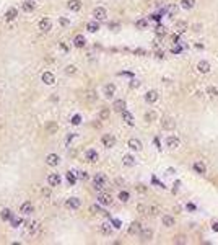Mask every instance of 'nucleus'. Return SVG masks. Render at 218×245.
Instances as JSON below:
<instances>
[{
    "label": "nucleus",
    "instance_id": "21",
    "mask_svg": "<svg viewBox=\"0 0 218 245\" xmlns=\"http://www.w3.org/2000/svg\"><path fill=\"white\" fill-rule=\"evenodd\" d=\"M129 147H130V149L132 150H142V142H140V140L139 139H134V137H132V139H129Z\"/></svg>",
    "mask_w": 218,
    "mask_h": 245
},
{
    "label": "nucleus",
    "instance_id": "47",
    "mask_svg": "<svg viewBox=\"0 0 218 245\" xmlns=\"http://www.w3.org/2000/svg\"><path fill=\"white\" fill-rule=\"evenodd\" d=\"M185 240H184V237L182 235H176L174 237V243H184Z\"/></svg>",
    "mask_w": 218,
    "mask_h": 245
},
{
    "label": "nucleus",
    "instance_id": "1",
    "mask_svg": "<svg viewBox=\"0 0 218 245\" xmlns=\"http://www.w3.org/2000/svg\"><path fill=\"white\" fill-rule=\"evenodd\" d=\"M106 183H107V178H106V175H103V173H96L95 178H93L95 190H98V191H103V188L106 186Z\"/></svg>",
    "mask_w": 218,
    "mask_h": 245
},
{
    "label": "nucleus",
    "instance_id": "32",
    "mask_svg": "<svg viewBox=\"0 0 218 245\" xmlns=\"http://www.w3.org/2000/svg\"><path fill=\"white\" fill-rule=\"evenodd\" d=\"M181 7L185 10H191L195 7V0H181Z\"/></svg>",
    "mask_w": 218,
    "mask_h": 245
},
{
    "label": "nucleus",
    "instance_id": "39",
    "mask_svg": "<svg viewBox=\"0 0 218 245\" xmlns=\"http://www.w3.org/2000/svg\"><path fill=\"white\" fill-rule=\"evenodd\" d=\"M67 182L70 185H75L76 183V175L72 173V172H68V173H67Z\"/></svg>",
    "mask_w": 218,
    "mask_h": 245
},
{
    "label": "nucleus",
    "instance_id": "4",
    "mask_svg": "<svg viewBox=\"0 0 218 245\" xmlns=\"http://www.w3.org/2000/svg\"><path fill=\"white\" fill-rule=\"evenodd\" d=\"M98 203L103 204V206H109V204H112V196L107 195V193H101L98 195Z\"/></svg>",
    "mask_w": 218,
    "mask_h": 245
},
{
    "label": "nucleus",
    "instance_id": "22",
    "mask_svg": "<svg viewBox=\"0 0 218 245\" xmlns=\"http://www.w3.org/2000/svg\"><path fill=\"white\" fill-rule=\"evenodd\" d=\"M17 17H18V10L17 8H8V10H7V13H5V20H7V21H13Z\"/></svg>",
    "mask_w": 218,
    "mask_h": 245
},
{
    "label": "nucleus",
    "instance_id": "48",
    "mask_svg": "<svg viewBox=\"0 0 218 245\" xmlns=\"http://www.w3.org/2000/svg\"><path fill=\"white\" fill-rule=\"evenodd\" d=\"M156 33H158L160 36H163V34H166V30H164L163 26H158V28H156Z\"/></svg>",
    "mask_w": 218,
    "mask_h": 245
},
{
    "label": "nucleus",
    "instance_id": "46",
    "mask_svg": "<svg viewBox=\"0 0 218 245\" xmlns=\"http://www.w3.org/2000/svg\"><path fill=\"white\" fill-rule=\"evenodd\" d=\"M80 121H82V118H80V114H75L73 118H72V124H75V126H76V124H80Z\"/></svg>",
    "mask_w": 218,
    "mask_h": 245
},
{
    "label": "nucleus",
    "instance_id": "28",
    "mask_svg": "<svg viewBox=\"0 0 218 245\" xmlns=\"http://www.w3.org/2000/svg\"><path fill=\"white\" fill-rule=\"evenodd\" d=\"M86 30L90 31V33H95V31H98V30H99V23H98V20L88 21V23H86Z\"/></svg>",
    "mask_w": 218,
    "mask_h": 245
},
{
    "label": "nucleus",
    "instance_id": "34",
    "mask_svg": "<svg viewBox=\"0 0 218 245\" xmlns=\"http://www.w3.org/2000/svg\"><path fill=\"white\" fill-rule=\"evenodd\" d=\"M90 211H91V212H95V214H104V216H107V212L104 211V209H101L98 204H93V206L90 208Z\"/></svg>",
    "mask_w": 218,
    "mask_h": 245
},
{
    "label": "nucleus",
    "instance_id": "36",
    "mask_svg": "<svg viewBox=\"0 0 218 245\" xmlns=\"http://www.w3.org/2000/svg\"><path fill=\"white\" fill-rule=\"evenodd\" d=\"M135 26L139 28V30H145V28H148V21L147 20H139V21L135 23Z\"/></svg>",
    "mask_w": 218,
    "mask_h": 245
},
{
    "label": "nucleus",
    "instance_id": "52",
    "mask_svg": "<svg viewBox=\"0 0 218 245\" xmlns=\"http://www.w3.org/2000/svg\"><path fill=\"white\" fill-rule=\"evenodd\" d=\"M130 85H132V87H139V85H140V83H139V82H137V80H134V82H132V83H130Z\"/></svg>",
    "mask_w": 218,
    "mask_h": 245
},
{
    "label": "nucleus",
    "instance_id": "29",
    "mask_svg": "<svg viewBox=\"0 0 218 245\" xmlns=\"http://www.w3.org/2000/svg\"><path fill=\"white\" fill-rule=\"evenodd\" d=\"M36 8V3L31 2V0H26V2H23V10L26 11V13H30V11H34Z\"/></svg>",
    "mask_w": 218,
    "mask_h": 245
},
{
    "label": "nucleus",
    "instance_id": "15",
    "mask_svg": "<svg viewBox=\"0 0 218 245\" xmlns=\"http://www.w3.org/2000/svg\"><path fill=\"white\" fill-rule=\"evenodd\" d=\"M41 80L46 83V85H52V83L55 82V77H54L52 72H44V74L41 75Z\"/></svg>",
    "mask_w": 218,
    "mask_h": 245
},
{
    "label": "nucleus",
    "instance_id": "27",
    "mask_svg": "<svg viewBox=\"0 0 218 245\" xmlns=\"http://www.w3.org/2000/svg\"><path fill=\"white\" fill-rule=\"evenodd\" d=\"M0 218H2V221H11L13 212H11V209H8V208H3L2 212H0Z\"/></svg>",
    "mask_w": 218,
    "mask_h": 245
},
{
    "label": "nucleus",
    "instance_id": "7",
    "mask_svg": "<svg viewBox=\"0 0 218 245\" xmlns=\"http://www.w3.org/2000/svg\"><path fill=\"white\" fill-rule=\"evenodd\" d=\"M142 224L140 222H137V221H134V222L129 226V234L130 235H140V232H142Z\"/></svg>",
    "mask_w": 218,
    "mask_h": 245
},
{
    "label": "nucleus",
    "instance_id": "44",
    "mask_svg": "<svg viewBox=\"0 0 218 245\" xmlns=\"http://www.w3.org/2000/svg\"><path fill=\"white\" fill-rule=\"evenodd\" d=\"M36 227H38V222H28V224H26L28 232H34V230H36Z\"/></svg>",
    "mask_w": 218,
    "mask_h": 245
},
{
    "label": "nucleus",
    "instance_id": "10",
    "mask_svg": "<svg viewBox=\"0 0 218 245\" xmlns=\"http://www.w3.org/2000/svg\"><path fill=\"white\" fill-rule=\"evenodd\" d=\"M60 182H62V178H60L59 173H51L47 176V183H49L51 186H59Z\"/></svg>",
    "mask_w": 218,
    "mask_h": 245
},
{
    "label": "nucleus",
    "instance_id": "18",
    "mask_svg": "<svg viewBox=\"0 0 218 245\" xmlns=\"http://www.w3.org/2000/svg\"><path fill=\"white\" fill-rule=\"evenodd\" d=\"M85 157H86V160H88V162L95 163L96 160H98V152H96L95 149H88L86 152H85Z\"/></svg>",
    "mask_w": 218,
    "mask_h": 245
},
{
    "label": "nucleus",
    "instance_id": "12",
    "mask_svg": "<svg viewBox=\"0 0 218 245\" xmlns=\"http://www.w3.org/2000/svg\"><path fill=\"white\" fill-rule=\"evenodd\" d=\"M20 212H23L25 216H30L31 212H34V206H33V204H31L30 201H26V203L21 204V208H20Z\"/></svg>",
    "mask_w": 218,
    "mask_h": 245
},
{
    "label": "nucleus",
    "instance_id": "6",
    "mask_svg": "<svg viewBox=\"0 0 218 245\" xmlns=\"http://www.w3.org/2000/svg\"><path fill=\"white\" fill-rule=\"evenodd\" d=\"M181 146V140L176 137V136H168L166 137V147H169V149H177V147Z\"/></svg>",
    "mask_w": 218,
    "mask_h": 245
},
{
    "label": "nucleus",
    "instance_id": "14",
    "mask_svg": "<svg viewBox=\"0 0 218 245\" xmlns=\"http://www.w3.org/2000/svg\"><path fill=\"white\" fill-rule=\"evenodd\" d=\"M156 100H158V92L156 90H150V92H147V93H145V102L147 103H155Z\"/></svg>",
    "mask_w": 218,
    "mask_h": 245
},
{
    "label": "nucleus",
    "instance_id": "5",
    "mask_svg": "<svg viewBox=\"0 0 218 245\" xmlns=\"http://www.w3.org/2000/svg\"><path fill=\"white\" fill-rule=\"evenodd\" d=\"M80 206H82V201L78 198H75V196H72V198H68L65 201V208H68V209H78Z\"/></svg>",
    "mask_w": 218,
    "mask_h": 245
},
{
    "label": "nucleus",
    "instance_id": "8",
    "mask_svg": "<svg viewBox=\"0 0 218 245\" xmlns=\"http://www.w3.org/2000/svg\"><path fill=\"white\" fill-rule=\"evenodd\" d=\"M39 30H41L42 33H49L52 30V21L49 18H42L41 21H39Z\"/></svg>",
    "mask_w": 218,
    "mask_h": 245
},
{
    "label": "nucleus",
    "instance_id": "31",
    "mask_svg": "<svg viewBox=\"0 0 218 245\" xmlns=\"http://www.w3.org/2000/svg\"><path fill=\"white\" fill-rule=\"evenodd\" d=\"M122 118H124V121H126V123L129 124V126H134V116L129 113L127 110H124V111H122Z\"/></svg>",
    "mask_w": 218,
    "mask_h": 245
},
{
    "label": "nucleus",
    "instance_id": "50",
    "mask_svg": "<svg viewBox=\"0 0 218 245\" xmlns=\"http://www.w3.org/2000/svg\"><path fill=\"white\" fill-rule=\"evenodd\" d=\"M212 229H213V230H215V232H218V222H213Z\"/></svg>",
    "mask_w": 218,
    "mask_h": 245
},
{
    "label": "nucleus",
    "instance_id": "33",
    "mask_svg": "<svg viewBox=\"0 0 218 245\" xmlns=\"http://www.w3.org/2000/svg\"><path fill=\"white\" fill-rule=\"evenodd\" d=\"M122 163H124V165H127V167H134L135 165V159L132 157V155H124V157H122Z\"/></svg>",
    "mask_w": 218,
    "mask_h": 245
},
{
    "label": "nucleus",
    "instance_id": "37",
    "mask_svg": "<svg viewBox=\"0 0 218 245\" xmlns=\"http://www.w3.org/2000/svg\"><path fill=\"white\" fill-rule=\"evenodd\" d=\"M10 222H11V227H18V226H21V224H23V219L21 218H15V216H13Z\"/></svg>",
    "mask_w": 218,
    "mask_h": 245
},
{
    "label": "nucleus",
    "instance_id": "26",
    "mask_svg": "<svg viewBox=\"0 0 218 245\" xmlns=\"http://www.w3.org/2000/svg\"><path fill=\"white\" fill-rule=\"evenodd\" d=\"M114 93H116V85L114 83H109V85L104 87V95H106V98H112Z\"/></svg>",
    "mask_w": 218,
    "mask_h": 245
},
{
    "label": "nucleus",
    "instance_id": "30",
    "mask_svg": "<svg viewBox=\"0 0 218 245\" xmlns=\"http://www.w3.org/2000/svg\"><path fill=\"white\" fill-rule=\"evenodd\" d=\"M161 222L166 227H173L174 226V218H173V216H163V218H161Z\"/></svg>",
    "mask_w": 218,
    "mask_h": 245
},
{
    "label": "nucleus",
    "instance_id": "24",
    "mask_svg": "<svg viewBox=\"0 0 218 245\" xmlns=\"http://www.w3.org/2000/svg\"><path fill=\"white\" fill-rule=\"evenodd\" d=\"M194 170H195L199 175H205V173H207V167L204 165V162H195V163H194Z\"/></svg>",
    "mask_w": 218,
    "mask_h": 245
},
{
    "label": "nucleus",
    "instance_id": "3",
    "mask_svg": "<svg viewBox=\"0 0 218 245\" xmlns=\"http://www.w3.org/2000/svg\"><path fill=\"white\" fill-rule=\"evenodd\" d=\"M93 17H95V20H98V21H103V20H106V17H107V11H106V8H103V7H96V8L93 10Z\"/></svg>",
    "mask_w": 218,
    "mask_h": 245
},
{
    "label": "nucleus",
    "instance_id": "9",
    "mask_svg": "<svg viewBox=\"0 0 218 245\" xmlns=\"http://www.w3.org/2000/svg\"><path fill=\"white\" fill-rule=\"evenodd\" d=\"M161 127H163V129H174V127H176V123H174V119H173V118H168V116H166V118H163V119H161Z\"/></svg>",
    "mask_w": 218,
    "mask_h": 245
},
{
    "label": "nucleus",
    "instance_id": "20",
    "mask_svg": "<svg viewBox=\"0 0 218 245\" xmlns=\"http://www.w3.org/2000/svg\"><path fill=\"white\" fill-rule=\"evenodd\" d=\"M67 7H68V10H72V11H78L82 8V2H80V0H68Z\"/></svg>",
    "mask_w": 218,
    "mask_h": 245
},
{
    "label": "nucleus",
    "instance_id": "11",
    "mask_svg": "<svg viewBox=\"0 0 218 245\" xmlns=\"http://www.w3.org/2000/svg\"><path fill=\"white\" fill-rule=\"evenodd\" d=\"M151 239H153L151 229H142V232H140V240H142V242H150Z\"/></svg>",
    "mask_w": 218,
    "mask_h": 245
},
{
    "label": "nucleus",
    "instance_id": "23",
    "mask_svg": "<svg viewBox=\"0 0 218 245\" xmlns=\"http://www.w3.org/2000/svg\"><path fill=\"white\" fill-rule=\"evenodd\" d=\"M73 44H75V47H83L86 44V39H85L83 34H76L73 38Z\"/></svg>",
    "mask_w": 218,
    "mask_h": 245
},
{
    "label": "nucleus",
    "instance_id": "45",
    "mask_svg": "<svg viewBox=\"0 0 218 245\" xmlns=\"http://www.w3.org/2000/svg\"><path fill=\"white\" fill-rule=\"evenodd\" d=\"M76 178H80V180H88V173H86V172H78V173H76Z\"/></svg>",
    "mask_w": 218,
    "mask_h": 245
},
{
    "label": "nucleus",
    "instance_id": "13",
    "mask_svg": "<svg viewBox=\"0 0 218 245\" xmlns=\"http://www.w3.org/2000/svg\"><path fill=\"white\" fill-rule=\"evenodd\" d=\"M59 162H60V159H59V155L57 154H49L46 157V163L49 167H55V165H59Z\"/></svg>",
    "mask_w": 218,
    "mask_h": 245
},
{
    "label": "nucleus",
    "instance_id": "35",
    "mask_svg": "<svg viewBox=\"0 0 218 245\" xmlns=\"http://www.w3.org/2000/svg\"><path fill=\"white\" fill-rule=\"evenodd\" d=\"M119 199H120L122 203H127L129 199H130V195H129L127 191H120V193H119Z\"/></svg>",
    "mask_w": 218,
    "mask_h": 245
},
{
    "label": "nucleus",
    "instance_id": "41",
    "mask_svg": "<svg viewBox=\"0 0 218 245\" xmlns=\"http://www.w3.org/2000/svg\"><path fill=\"white\" fill-rule=\"evenodd\" d=\"M65 74H67V75H73V74H76V67H75V66H67V67H65Z\"/></svg>",
    "mask_w": 218,
    "mask_h": 245
},
{
    "label": "nucleus",
    "instance_id": "25",
    "mask_svg": "<svg viewBox=\"0 0 218 245\" xmlns=\"http://www.w3.org/2000/svg\"><path fill=\"white\" fill-rule=\"evenodd\" d=\"M187 28H189L187 21H182V20L176 21V31H177V33H185V31H187Z\"/></svg>",
    "mask_w": 218,
    "mask_h": 245
},
{
    "label": "nucleus",
    "instance_id": "38",
    "mask_svg": "<svg viewBox=\"0 0 218 245\" xmlns=\"http://www.w3.org/2000/svg\"><path fill=\"white\" fill-rule=\"evenodd\" d=\"M109 118V108H103V110L99 111V119H107Z\"/></svg>",
    "mask_w": 218,
    "mask_h": 245
},
{
    "label": "nucleus",
    "instance_id": "53",
    "mask_svg": "<svg viewBox=\"0 0 218 245\" xmlns=\"http://www.w3.org/2000/svg\"><path fill=\"white\" fill-rule=\"evenodd\" d=\"M60 25H68V21H67V20H64V18H62V20H60Z\"/></svg>",
    "mask_w": 218,
    "mask_h": 245
},
{
    "label": "nucleus",
    "instance_id": "42",
    "mask_svg": "<svg viewBox=\"0 0 218 245\" xmlns=\"http://www.w3.org/2000/svg\"><path fill=\"white\" fill-rule=\"evenodd\" d=\"M147 214L148 216H156V214H158V208H156V206L147 208Z\"/></svg>",
    "mask_w": 218,
    "mask_h": 245
},
{
    "label": "nucleus",
    "instance_id": "49",
    "mask_svg": "<svg viewBox=\"0 0 218 245\" xmlns=\"http://www.w3.org/2000/svg\"><path fill=\"white\" fill-rule=\"evenodd\" d=\"M86 100H91V102H93V100H96V95L93 93V92H88V93H86Z\"/></svg>",
    "mask_w": 218,
    "mask_h": 245
},
{
    "label": "nucleus",
    "instance_id": "19",
    "mask_svg": "<svg viewBox=\"0 0 218 245\" xmlns=\"http://www.w3.org/2000/svg\"><path fill=\"white\" fill-rule=\"evenodd\" d=\"M112 110H114L116 113H122V111L126 110V102H124V100H116V102L112 103Z\"/></svg>",
    "mask_w": 218,
    "mask_h": 245
},
{
    "label": "nucleus",
    "instance_id": "2",
    "mask_svg": "<svg viewBox=\"0 0 218 245\" xmlns=\"http://www.w3.org/2000/svg\"><path fill=\"white\" fill-rule=\"evenodd\" d=\"M101 142H103V146L106 147V149H111V147L116 146V137L112 134H103Z\"/></svg>",
    "mask_w": 218,
    "mask_h": 245
},
{
    "label": "nucleus",
    "instance_id": "40",
    "mask_svg": "<svg viewBox=\"0 0 218 245\" xmlns=\"http://www.w3.org/2000/svg\"><path fill=\"white\" fill-rule=\"evenodd\" d=\"M207 95H210V96H218V88L216 87H208L207 88Z\"/></svg>",
    "mask_w": 218,
    "mask_h": 245
},
{
    "label": "nucleus",
    "instance_id": "16",
    "mask_svg": "<svg viewBox=\"0 0 218 245\" xmlns=\"http://www.w3.org/2000/svg\"><path fill=\"white\" fill-rule=\"evenodd\" d=\"M99 232L103 235H111L112 234V224L111 222H103L99 226Z\"/></svg>",
    "mask_w": 218,
    "mask_h": 245
},
{
    "label": "nucleus",
    "instance_id": "43",
    "mask_svg": "<svg viewBox=\"0 0 218 245\" xmlns=\"http://www.w3.org/2000/svg\"><path fill=\"white\" fill-rule=\"evenodd\" d=\"M145 119H147V121H153V119H156V113H155V111H148V113L145 114Z\"/></svg>",
    "mask_w": 218,
    "mask_h": 245
},
{
    "label": "nucleus",
    "instance_id": "17",
    "mask_svg": "<svg viewBox=\"0 0 218 245\" xmlns=\"http://www.w3.org/2000/svg\"><path fill=\"white\" fill-rule=\"evenodd\" d=\"M210 62H207V61H200L199 64H197V70L200 72V74H208L210 72Z\"/></svg>",
    "mask_w": 218,
    "mask_h": 245
},
{
    "label": "nucleus",
    "instance_id": "51",
    "mask_svg": "<svg viewBox=\"0 0 218 245\" xmlns=\"http://www.w3.org/2000/svg\"><path fill=\"white\" fill-rule=\"evenodd\" d=\"M112 224H114V227H120V222H119V221H112Z\"/></svg>",
    "mask_w": 218,
    "mask_h": 245
}]
</instances>
